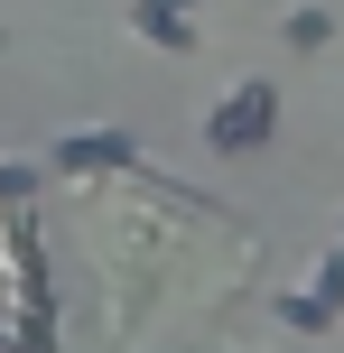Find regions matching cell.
Listing matches in <instances>:
<instances>
[{
    "label": "cell",
    "instance_id": "obj_3",
    "mask_svg": "<svg viewBox=\"0 0 344 353\" xmlns=\"http://www.w3.org/2000/svg\"><path fill=\"white\" fill-rule=\"evenodd\" d=\"M307 298L326 307V316H344V242L326 251V261H316V279H307Z\"/></svg>",
    "mask_w": 344,
    "mask_h": 353
},
{
    "label": "cell",
    "instance_id": "obj_4",
    "mask_svg": "<svg viewBox=\"0 0 344 353\" xmlns=\"http://www.w3.org/2000/svg\"><path fill=\"white\" fill-rule=\"evenodd\" d=\"M279 37H289L298 56H316V47L335 37V19H326V10H289V28H279Z\"/></svg>",
    "mask_w": 344,
    "mask_h": 353
},
{
    "label": "cell",
    "instance_id": "obj_1",
    "mask_svg": "<svg viewBox=\"0 0 344 353\" xmlns=\"http://www.w3.org/2000/svg\"><path fill=\"white\" fill-rule=\"evenodd\" d=\"M270 121H279V93H270V84H261V74H252V84H233V93H223V103H214V121H205V140H214L223 159H233V149L270 140Z\"/></svg>",
    "mask_w": 344,
    "mask_h": 353
},
{
    "label": "cell",
    "instance_id": "obj_6",
    "mask_svg": "<svg viewBox=\"0 0 344 353\" xmlns=\"http://www.w3.org/2000/svg\"><path fill=\"white\" fill-rule=\"evenodd\" d=\"M335 242H344V223H335Z\"/></svg>",
    "mask_w": 344,
    "mask_h": 353
},
{
    "label": "cell",
    "instance_id": "obj_2",
    "mask_svg": "<svg viewBox=\"0 0 344 353\" xmlns=\"http://www.w3.org/2000/svg\"><path fill=\"white\" fill-rule=\"evenodd\" d=\"M56 168H65V176H103V168H130V140H121V130H74V140L56 149Z\"/></svg>",
    "mask_w": 344,
    "mask_h": 353
},
{
    "label": "cell",
    "instance_id": "obj_5",
    "mask_svg": "<svg viewBox=\"0 0 344 353\" xmlns=\"http://www.w3.org/2000/svg\"><path fill=\"white\" fill-rule=\"evenodd\" d=\"M279 325H298V335H326V325H335V316H326V307H316V298H307V288H298V298H279Z\"/></svg>",
    "mask_w": 344,
    "mask_h": 353
}]
</instances>
